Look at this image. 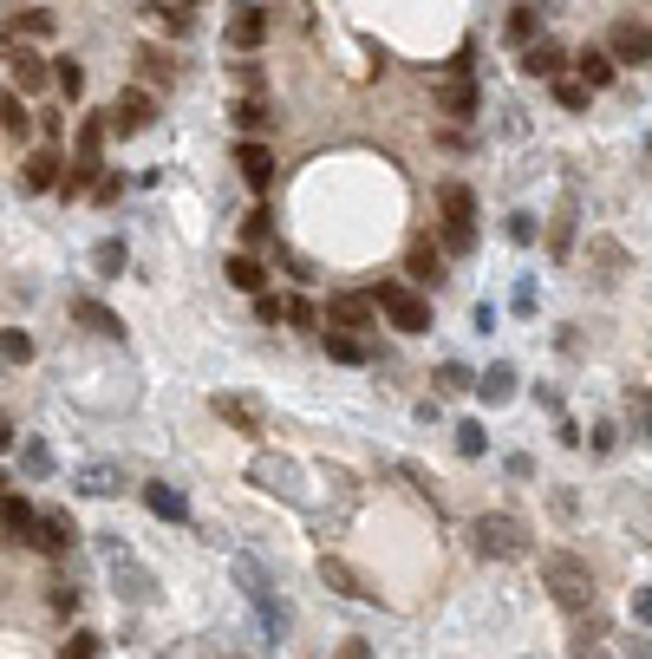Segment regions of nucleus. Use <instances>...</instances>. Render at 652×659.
Here are the masks:
<instances>
[{"mask_svg": "<svg viewBox=\"0 0 652 659\" xmlns=\"http://www.w3.org/2000/svg\"><path fill=\"white\" fill-rule=\"evenodd\" d=\"M437 210H443V248H450V255H470V248H477V190H470V183H443V190H437Z\"/></svg>", "mask_w": 652, "mask_h": 659, "instance_id": "obj_1", "label": "nucleus"}, {"mask_svg": "<svg viewBox=\"0 0 652 659\" xmlns=\"http://www.w3.org/2000/svg\"><path fill=\"white\" fill-rule=\"evenodd\" d=\"M477 555H490V562H522L528 555V522L522 515H503V510H490V515H477Z\"/></svg>", "mask_w": 652, "mask_h": 659, "instance_id": "obj_2", "label": "nucleus"}, {"mask_svg": "<svg viewBox=\"0 0 652 659\" xmlns=\"http://www.w3.org/2000/svg\"><path fill=\"white\" fill-rule=\"evenodd\" d=\"M542 575H548V594L562 600V607H594V575H587V562L580 555H568V549H555L548 562H542Z\"/></svg>", "mask_w": 652, "mask_h": 659, "instance_id": "obj_3", "label": "nucleus"}, {"mask_svg": "<svg viewBox=\"0 0 652 659\" xmlns=\"http://www.w3.org/2000/svg\"><path fill=\"white\" fill-rule=\"evenodd\" d=\"M372 300L385 307V320H392L398 333H431V300H425L418 288H405V281H378Z\"/></svg>", "mask_w": 652, "mask_h": 659, "instance_id": "obj_4", "label": "nucleus"}, {"mask_svg": "<svg viewBox=\"0 0 652 659\" xmlns=\"http://www.w3.org/2000/svg\"><path fill=\"white\" fill-rule=\"evenodd\" d=\"M235 582L248 587V600H255V614H261V627H268V634H288V607H281V594L261 582V568H255L248 555L235 562Z\"/></svg>", "mask_w": 652, "mask_h": 659, "instance_id": "obj_5", "label": "nucleus"}, {"mask_svg": "<svg viewBox=\"0 0 652 659\" xmlns=\"http://www.w3.org/2000/svg\"><path fill=\"white\" fill-rule=\"evenodd\" d=\"M105 118H111V131H118V138H131V131H150V125H157V105H150V92L125 85V92H118V105H111Z\"/></svg>", "mask_w": 652, "mask_h": 659, "instance_id": "obj_6", "label": "nucleus"}, {"mask_svg": "<svg viewBox=\"0 0 652 659\" xmlns=\"http://www.w3.org/2000/svg\"><path fill=\"white\" fill-rule=\"evenodd\" d=\"M320 582H327V587H340L346 600H378V587L365 582L353 562H340V555H327V562H320Z\"/></svg>", "mask_w": 652, "mask_h": 659, "instance_id": "obj_7", "label": "nucleus"}, {"mask_svg": "<svg viewBox=\"0 0 652 659\" xmlns=\"http://www.w3.org/2000/svg\"><path fill=\"white\" fill-rule=\"evenodd\" d=\"M228 40H235V46H242V53H255V46H261V40H268V13H261V7H255V0H242V7H235V13H228Z\"/></svg>", "mask_w": 652, "mask_h": 659, "instance_id": "obj_8", "label": "nucleus"}, {"mask_svg": "<svg viewBox=\"0 0 652 659\" xmlns=\"http://www.w3.org/2000/svg\"><path fill=\"white\" fill-rule=\"evenodd\" d=\"M613 60L646 66V60H652V26H640V20H620V26H613Z\"/></svg>", "mask_w": 652, "mask_h": 659, "instance_id": "obj_9", "label": "nucleus"}, {"mask_svg": "<svg viewBox=\"0 0 652 659\" xmlns=\"http://www.w3.org/2000/svg\"><path fill=\"white\" fill-rule=\"evenodd\" d=\"M7 73H13V92H40L53 78V66H40V53H26V46L7 40Z\"/></svg>", "mask_w": 652, "mask_h": 659, "instance_id": "obj_10", "label": "nucleus"}, {"mask_svg": "<svg viewBox=\"0 0 652 659\" xmlns=\"http://www.w3.org/2000/svg\"><path fill=\"white\" fill-rule=\"evenodd\" d=\"M210 405H216V418H228L235 432H248V438H261V405H255V398H235V392H216Z\"/></svg>", "mask_w": 652, "mask_h": 659, "instance_id": "obj_11", "label": "nucleus"}, {"mask_svg": "<svg viewBox=\"0 0 652 659\" xmlns=\"http://www.w3.org/2000/svg\"><path fill=\"white\" fill-rule=\"evenodd\" d=\"M235 163H242V177H248L255 190H268V183H275V150H268V145L242 138V145H235Z\"/></svg>", "mask_w": 652, "mask_h": 659, "instance_id": "obj_12", "label": "nucleus"}, {"mask_svg": "<svg viewBox=\"0 0 652 659\" xmlns=\"http://www.w3.org/2000/svg\"><path fill=\"white\" fill-rule=\"evenodd\" d=\"M40 522H46V515L33 510L20 490H7V535H13V542H33V549H40Z\"/></svg>", "mask_w": 652, "mask_h": 659, "instance_id": "obj_13", "label": "nucleus"}, {"mask_svg": "<svg viewBox=\"0 0 652 659\" xmlns=\"http://www.w3.org/2000/svg\"><path fill=\"white\" fill-rule=\"evenodd\" d=\"M437 105H443L450 118H470V111H477V78L450 73V78H443V92H437Z\"/></svg>", "mask_w": 652, "mask_h": 659, "instance_id": "obj_14", "label": "nucleus"}, {"mask_svg": "<svg viewBox=\"0 0 652 659\" xmlns=\"http://www.w3.org/2000/svg\"><path fill=\"white\" fill-rule=\"evenodd\" d=\"M73 320H78V327H92L98 340H118V333H125V320H118L111 307H98V300H85V294H78V300H73Z\"/></svg>", "mask_w": 652, "mask_h": 659, "instance_id": "obj_15", "label": "nucleus"}, {"mask_svg": "<svg viewBox=\"0 0 652 659\" xmlns=\"http://www.w3.org/2000/svg\"><path fill=\"white\" fill-rule=\"evenodd\" d=\"M125 483H131V477H125L118 464H85V470H78V490H85V497H118Z\"/></svg>", "mask_w": 652, "mask_h": 659, "instance_id": "obj_16", "label": "nucleus"}, {"mask_svg": "<svg viewBox=\"0 0 652 659\" xmlns=\"http://www.w3.org/2000/svg\"><path fill=\"white\" fill-rule=\"evenodd\" d=\"M145 503L163 522H190V503H183V490H170V483H145Z\"/></svg>", "mask_w": 652, "mask_h": 659, "instance_id": "obj_17", "label": "nucleus"}, {"mask_svg": "<svg viewBox=\"0 0 652 659\" xmlns=\"http://www.w3.org/2000/svg\"><path fill=\"white\" fill-rule=\"evenodd\" d=\"M555 66H562V46H555V40H535V46H522V73H528V78H548Z\"/></svg>", "mask_w": 652, "mask_h": 659, "instance_id": "obj_18", "label": "nucleus"}, {"mask_svg": "<svg viewBox=\"0 0 652 659\" xmlns=\"http://www.w3.org/2000/svg\"><path fill=\"white\" fill-rule=\"evenodd\" d=\"M73 542H78L73 515H46V522H40V549H46V555H60V549H73Z\"/></svg>", "mask_w": 652, "mask_h": 659, "instance_id": "obj_19", "label": "nucleus"}, {"mask_svg": "<svg viewBox=\"0 0 652 659\" xmlns=\"http://www.w3.org/2000/svg\"><path fill=\"white\" fill-rule=\"evenodd\" d=\"M228 281L242 294H268V268H261L255 255H235V262H228Z\"/></svg>", "mask_w": 652, "mask_h": 659, "instance_id": "obj_20", "label": "nucleus"}, {"mask_svg": "<svg viewBox=\"0 0 652 659\" xmlns=\"http://www.w3.org/2000/svg\"><path fill=\"white\" fill-rule=\"evenodd\" d=\"M60 183V150H33L26 157V190H53Z\"/></svg>", "mask_w": 652, "mask_h": 659, "instance_id": "obj_21", "label": "nucleus"}, {"mask_svg": "<svg viewBox=\"0 0 652 659\" xmlns=\"http://www.w3.org/2000/svg\"><path fill=\"white\" fill-rule=\"evenodd\" d=\"M405 262H411V275H418V281H443V255H437L431 242H411V255H405Z\"/></svg>", "mask_w": 652, "mask_h": 659, "instance_id": "obj_22", "label": "nucleus"}, {"mask_svg": "<svg viewBox=\"0 0 652 659\" xmlns=\"http://www.w3.org/2000/svg\"><path fill=\"white\" fill-rule=\"evenodd\" d=\"M235 125H242V131H268V125H275V105H268V98H242V105H235Z\"/></svg>", "mask_w": 652, "mask_h": 659, "instance_id": "obj_23", "label": "nucleus"}, {"mask_svg": "<svg viewBox=\"0 0 652 659\" xmlns=\"http://www.w3.org/2000/svg\"><path fill=\"white\" fill-rule=\"evenodd\" d=\"M477 392H483V405H503L509 392H515V372H509V366H490L483 379H477Z\"/></svg>", "mask_w": 652, "mask_h": 659, "instance_id": "obj_24", "label": "nucleus"}, {"mask_svg": "<svg viewBox=\"0 0 652 659\" xmlns=\"http://www.w3.org/2000/svg\"><path fill=\"white\" fill-rule=\"evenodd\" d=\"M320 347H327L333 360H346V366H360V360H365V347L353 340V333H340V327H327V333H320Z\"/></svg>", "mask_w": 652, "mask_h": 659, "instance_id": "obj_25", "label": "nucleus"}, {"mask_svg": "<svg viewBox=\"0 0 652 659\" xmlns=\"http://www.w3.org/2000/svg\"><path fill=\"white\" fill-rule=\"evenodd\" d=\"M580 78H587V92L613 85V53H580Z\"/></svg>", "mask_w": 652, "mask_h": 659, "instance_id": "obj_26", "label": "nucleus"}, {"mask_svg": "<svg viewBox=\"0 0 652 659\" xmlns=\"http://www.w3.org/2000/svg\"><path fill=\"white\" fill-rule=\"evenodd\" d=\"M0 125H7V138H13V145H20V138H26V131H33V118H26V105H20V98H13V92H7V98H0Z\"/></svg>", "mask_w": 652, "mask_h": 659, "instance_id": "obj_27", "label": "nucleus"}, {"mask_svg": "<svg viewBox=\"0 0 652 659\" xmlns=\"http://www.w3.org/2000/svg\"><path fill=\"white\" fill-rule=\"evenodd\" d=\"M509 40H515V46H535V40H542V20H535L528 7H515V13H509Z\"/></svg>", "mask_w": 652, "mask_h": 659, "instance_id": "obj_28", "label": "nucleus"}, {"mask_svg": "<svg viewBox=\"0 0 652 659\" xmlns=\"http://www.w3.org/2000/svg\"><path fill=\"white\" fill-rule=\"evenodd\" d=\"M92 268H98L105 281H111V275H125V242H98V248H92Z\"/></svg>", "mask_w": 652, "mask_h": 659, "instance_id": "obj_29", "label": "nucleus"}, {"mask_svg": "<svg viewBox=\"0 0 652 659\" xmlns=\"http://www.w3.org/2000/svg\"><path fill=\"white\" fill-rule=\"evenodd\" d=\"M327 313H333L340 327H365V300H360V294H340V300H333Z\"/></svg>", "mask_w": 652, "mask_h": 659, "instance_id": "obj_30", "label": "nucleus"}, {"mask_svg": "<svg viewBox=\"0 0 652 659\" xmlns=\"http://www.w3.org/2000/svg\"><path fill=\"white\" fill-rule=\"evenodd\" d=\"M53 85H60L66 98H78V92H85V73H78V60H60V66H53Z\"/></svg>", "mask_w": 652, "mask_h": 659, "instance_id": "obj_31", "label": "nucleus"}, {"mask_svg": "<svg viewBox=\"0 0 652 659\" xmlns=\"http://www.w3.org/2000/svg\"><path fill=\"white\" fill-rule=\"evenodd\" d=\"M0 353H7V366H26V360H33V340L7 327V340H0Z\"/></svg>", "mask_w": 652, "mask_h": 659, "instance_id": "obj_32", "label": "nucleus"}, {"mask_svg": "<svg viewBox=\"0 0 652 659\" xmlns=\"http://www.w3.org/2000/svg\"><path fill=\"white\" fill-rule=\"evenodd\" d=\"M268 235H275V222H268V210H255V216L242 222V242H248V248H255V242H268Z\"/></svg>", "mask_w": 652, "mask_h": 659, "instance_id": "obj_33", "label": "nucleus"}, {"mask_svg": "<svg viewBox=\"0 0 652 659\" xmlns=\"http://www.w3.org/2000/svg\"><path fill=\"white\" fill-rule=\"evenodd\" d=\"M13 26H20V33H53V13H46V7H26Z\"/></svg>", "mask_w": 652, "mask_h": 659, "instance_id": "obj_34", "label": "nucleus"}, {"mask_svg": "<svg viewBox=\"0 0 652 659\" xmlns=\"http://www.w3.org/2000/svg\"><path fill=\"white\" fill-rule=\"evenodd\" d=\"M255 313L275 327V320H288V300H281V294H255Z\"/></svg>", "mask_w": 652, "mask_h": 659, "instance_id": "obj_35", "label": "nucleus"}, {"mask_svg": "<svg viewBox=\"0 0 652 659\" xmlns=\"http://www.w3.org/2000/svg\"><path fill=\"white\" fill-rule=\"evenodd\" d=\"M483 425H457V450H463V457H477V450H483Z\"/></svg>", "mask_w": 652, "mask_h": 659, "instance_id": "obj_36", "label": "nucleus"}, {"mask_svg": "<svg viewBox=\"0 0 652 659\" xmlns=\"http://www.w3.org/2000/svg\"><path fill=\"white\" fill-rule=\"evenodd\" d=\"M555 98H562L568 111H580V105H587V85H575V78H568V85H555Z\"/></svg>", "mask_w": 652, "mask_h": 659, "instance_id": "obj_37", "label": "nucleus"}, {"mask_svg": "<svg viewBox=\"0 0 652 659\" xmlns=\"http://www.w3.org/2000/svg\"><path fill=\"white\" fill-rule=\"evenodd\" d=\"M26 470H33V477H46V470H53V457H46V444H26Z\"/></svg>", "mask_w": 652, "mask_h": 659, "instance_id": "obj_38", "label": "nucleus"}, {"mask_svg": "<svg viewBox=\"0 0 652 659\" xmlns=\"http://www.w3.org/2000/svg\"><path fill=\"white\" fill-rule=\"evenodd\" d=\"M138 66H145L150 78H170V60H163V53H138Z\"/></svg>", "mask_w": 652, "mask_h": 659, "instance_id": "obj_39", "label": "nucleus"}, {"mask_svg": "<svg viewBox=\"0 0 652 659\" xmlns=\"http://www.w3.org/2000/svg\"><path fill=\"white\" fill-rule=\"evenodd\" d=\"M288 320H293V327H320V320H313V307H307V300H288Z\"/></svg>", "mask_w": 652, "mask_h": 659, "instance_id": "obj_40", "label": "nucleus"}, {"mask_svg": "<svg viewBox=\"0 0 652 659\" xmlns=\"http://www.w3.org/2000/svg\"><path fill=\"white\" fill-rule=\"evenodd\" d=\"M92 653H98V640H92V634H73V653L66 659H92Z\"/></svg>", "mask_w": 652, "mask_h": 659, "instance_id": "obj_41", "label": "nucleus"}, {"mask_svg": "<svg viewBox=\"0 0 652 659\" xmlns=\"http://www.w3.org/2000/svg\"><path fill=\"white\" fill-rule=\"evenodd\" d=\"M633 614H640V620H646V627H652V587H640V600H633Z\"/></svg>", "mask_w": 652, "mask_h": 659, "instance_id": "obj_42", "label": "nucleus"}, {"mask_svg": "<svg viewBox=\"0 0 652 659\" xmlns=\"http://www.w3.org/2000/svg\"><path fill=\"white\" fill-rule=\"evenodd\" d=\"M340 659H372V653H365V640H346V647H340Z\"/></svg>", "mask_w": 652, "mask_h": 659, "instance_id": "obj_43", "label": "nucleus"}]
</instances>
